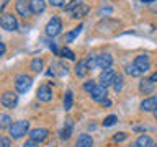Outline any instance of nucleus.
<instances>
[{
    "mask_svg": "<svg viewBox=\"0 0 157 147\" xmlns=\"http://www.w3.org/2000/svg\"><path fill=\"white\" fill-rule=\"evenodd\" d=\"M29 131V121H15L12 126L8 127V134L12 139H21L25 134H28Z\"/></svg>",
    "mask_w": 157,
    "mask_h": 147,
    "instance_id": "1",
    "label": "nucleus"
},
{
    "mask_svg": "<svg viewBox=\"0 0 157 147\" xmlns=\"http://www.w3.org/2000/svg\"><path fill=\"white\" fill-rule=\"evenodd\" d=\"M33 85V78L26 75V74H21V75H17L15 78V88H17L18 93H26Z\"/></svg>",
    "mask_w": 157,
    "mask_h": 147,
    "instance_id": "2",
    "label": "nucleus"
},
{
    "mask_svg": "<svg viewBox=\"0 0 157 147\" xmlns=\"http://www.w3.org/2000/svg\"><path fill=\"white\" fill-rule=\"evenodd\" d=\"M46 34L49 38H54V36H57V34H61L62 31V21H61V18L59 17H52L51 20L48 21L46 24Z\"/></svg>",
    "mask_w": 157,
    "mask_h": 147,
    "instance_id": "3",
    "label": "nucleus"
},
{
    "mask_svg": "<svg viewBox=\"0 0 157 147\" xmlns=\"http://www.w3.org/2000/svg\"><path fill=\"white\" fill-rule=\"evenodd\" d=\"M0 26L7 31H15L18 28V20L12 13H3L2 18H0Z\"/></svg>",
    "mask_w": 157,
    "mask_h": 147,
    "instance_id": "4",
    "label": "nucleus"
},
{
    "mask_svg": "<svg viewBox=\"0 0 157 147\" xmlns=\"http://www.w3.org/2000/svg\"><path fill=\"white\" fill-rule=\"evenodd\" d=\"M116 80V72L113 70V69H105V70H101L100 77H98V82H100V85L103 87H108V85H113Z\"/></svg>",
    "mask_w": 157,
    "mask_h": 147,
    "instance_id": "5",
    "label": "nucleus"
},
{
    "mask_svg": "<svg viewBox=\"0 0 157 147\" xmlns=\"http://www.w3.org/2000/svg\"><path fill=\"white\" fill-rule=\"evenodd\" d=\"M3 108H8V110H13L18 103V95L15 92H5L2 95V100H0Z\"/></svg>",
    "mask_w": 157,
    "mask_h": 147,
    "instance_id": "6",
    "label": "nucleus"
},
{
    "mask_svg": "<svg viewBox=\"0 0 157 147\" xmlns=\"http://www.w3.org/2000/svg\"><path fill=\"white\" fill-rule=\"evenodd\" d=\"M15 8H17V13L20 17L23 18H28L29 15H31V7H29V2L26 0H17V3H15Z\"/></svg>",
    "mask_w": 157,
    "mask_h": 147,
    "instance_id": "7",
    "label": "nucleus"
},
{
    "mask_svg": "<svg viewBox=\"0 0 157 147\" xmlns=\"http://www.w3.org/2000/svg\"><path fill=\"white\" fill-rule=\"evenodd\" d=\"M134 64L137 66V69L142 72V74H146V72H149V69H151V64H149V56L147 54H139V56H136L134 59Z\"/></svg>",
    "mask_w": 157,
    "mask_h": 147,
    "instance_id": "8",
    "label": "nucleus"
},
{
    "mask_svg": "<svg viewBox=\"0 0 157 147\" xmlns=\"http://www.w3.org/2000/svg\"><path fill=\"white\" fill-rule=\"evenodd\" d=\"M36 96H38L39 101H44V103L51 101L52 100V90H51V87H49V85H41V87L38 88V92H36Z\"/></svg>",
    "mask_w": 157,
    "mask_h": 147,
    "instance_id": "9",
    "label": "nucleus"
},
{
    "mask_svg": "<svg viewBox=\"0 0 157 147\" xmlns=\"http://www.w3.org/2000/svg\"><path fill=\"white\" fill-rule=\"evenodd\" d=\"M113 64V57L110 54H98L97 57V69H101V70H105V69H110Z\"/></svg>",
    "mask_w": 157,
    "mask_h": 147,
    "instance_id": "10",
    "label": "nucleus"
},
{
    "mask_svg": "<svg viewBox=\"0 0 157 147\" xmlns=\"http://www.w3.org/2000/svg\"><path fill=\"white\" fill-rule=\"evenodd\" d=\"M90 96H92V100L93 101H103L106 98V87H103V85H95V88L90 92Z\"/></svg>",
    "mask_w": 157,
    "mask_h": 147,
    "instance_id": "11",
    "label": "nucleus"
},
{
    "mask_svg": "<svg viewBox=\"0 0 157 147\" xmlns=\"http://www.w3.org/2000/svg\"><path fill=\"white\" fill-rule=\"evenodd\" d=\"M48 134H49V131L46 127H36V129L29 131V139H33L36 142H43L48 137Z\"/></svg>",
    "mask_w": 157,
    "mask_h": 147,
    "instance_id": "12",
    "label": "nucleus"
},
{
    "mask_svg": "<svg viewBox=\"0 0 157 147\" xmlns=\"http://www.w3.org/2000/svg\"><path fill=\"white\" fill-rule=\"evenodd\" d=\"M155 108H157V95H155V96L144 98V100H142V103H141V110L146 111V113H149V111L154 113Z\"/></svg>",
    "mask_w": 157,
    "mask_h": 147,
    "instance_id": "13",
    "label": "nucleus"
},
{
    "mask_svg": "<svg viewBox=\"0 0 157 147\" xmlns=\"http://www.w3.org/2000/svg\"><path fill=\"white\" fill-rule=\"evenodd\" d=\"M139 90L144 93V95L154 93V82H152L151 78H142V80L139 82Z\"/></svg>",
    "mask_w": 157,
    "mask_h": 147,
    "instance_id": "14",
    "label": "nucleus"
},
{
    "mask_svg": "<svg viewBox=\"0 0 157 147\" xmlns=\"http://www.w3.org/2000/svg\"><path fill=\"white\" fill-rule=\"evenodd\" d=\"M29 7H31L33 15H39L46 10V2L44 0H29Z\"/></svg>",
    "mask_w": 157,
    "mask_h": 147,
    "instance_id": "15",
    "label": "nucleus"
},
{
    "mask_svg": "<svg viewBox=\"0 0 157 147\" xmlns=\"http://www.w3.org/2000/svg\"><path fill=\"white\" fill-rule=\"evenodd\" d=\"M90 70L88 69V66H87V61H78L77 64H75V69H74V72H75V75L77 77H85L87 75V72Z\"/></svg>",
    "mask_w": 157,
    "mask_h": 147,
    "instance_id": "16",
    "label": "nucleus"
},
{
    "mask_svg": "<svg viewBox=\"0 0 157 147\" xmlns=\"http://www.w3.org/2000/svg\"><path fill=\"white\" fill-rule=\"evenodd\" d=\"M93 145V139L90 134H80L75 142V147H92Z\"/></svg>",
    "mask_w": 157,
    "mask_h": 147,
    "instance_id": "17",
    "label": "nucleus"
},
{
    "mask_svg": "<svg viewBox=\"0 0 157 147\" xmlns=\"http://www.w3.org/2000/svg\"><path fill=\"white\" fill-rule=\"evenodd\" d=\"M124 70H126L128 75H131V77H141V75H142V72L137 69V66H136L134 62H132V64H126V66H124Z\"/></svg>",
    "mask_w": 157,
    "mask_h": 147,
    "instance_id": "18",
    "label": "nucleus"
},
{
    "mask_svg": "<svg viewBox=\"0 0 157 147\" xmlns=\"http://www.w3.org/2000/svg\"><path fill=\"white\" fill-rule=\"evenodd\" d=\"M88 10H90V7H88V5H85V3H82L80 7H78L75 12L72 13V18L74 20H78V18H83L85 17V15L88 13Z\"/></svg>",
    "mask_w": 157,
    "mask_h": 147,
    "instance_id": "19",
    "label": "nucleus"
},
{
    "mask_svg": "<svg viewBox=\"0 0 157 147\" xmlns=\"http://www.w3.org/2000/svg\"><path fill=\"white\" fill-rule=\"evenodd\" d=\"M154 145V142L149 136H139L136 141V147H152Z\"/></svg>",
    "mask_w": 157,
    "mask_h": 147,
    "instance_id": "20",
    "label": "nucleus"
},
{
    "mask_svg": "<svg viewBox=\"0 0 157 147\" xmlns=\"http://www.w3.org/2000/svg\"><path fill=\"white\" fill-rule=\"evenodd\" d=\"M82 29H83V24H78V26H77V28H74L71 33H67V34H66V38H64V39H66V43H72L74 39H75L78 34H80Z\"/></svg>",
    "mask_w": 157,
    "mask_h": 147,
    "instance_id": "21",
    "label": "nucleus"
},
{
    "mask_svg": "<svg viewBox=\"0 0 157 147\" xmlns=\"http://www.w3.org/2000/svg\"><path fill=\"white\" fill-rule=\"evenodd\" d=\"M72 105H74V95H72V92L69 90V92H66V96H64V110L69 111L72 108Z\"/></svg>",
    "mask_w": 157,
    "mask_h": 147,
    "instance_id": "22",
    "label": "nucleus"
},
{
    "mask_svg": "<svg viewBox=\"0 0 157 147\" xmlns=\"http://www.w3.org/2000/svg\"><path fill=\"white\" fill-rule=\"evenodd\" d=\"M82 3H83L82 0H71V2H69V3L66 5V7H64V10H66V12H71V13H74V12H75V10H77L78 7H80Z\"/></svg>",
    "mask_w": 157,
    "mask_h": 147,
    "instance_id": "23",
    "label": "nucleus"
},
{
    "mask_svg": "<svg viewBox=\"0 0 157 147\" xmlns=\"http://www.w3.org/2000/svg\"><path fill=\"white\" fill-rule=\"evenodd\" d=\"M71 134H72V121L67 119V121H66V126H64V129H62V132H61V137H62V139H69V137H71Z\"/></svg>",
    "mask_w": 157,
    "mask_h": 147,
    "instance_id": "24",
    "label": "nucleus"
},
{
    "mask_svg": "<svg viewBox=\"0 0 157 147\" xmlns=\"http://www.w3.org/2000/svg\"><path fill=\"white\" fill-rule=\"evenodd\" d=\"M97 57H98V54H90V56L87 57V66H88L90 70L97 69Z\"/></svg>",
    "mask_w": 157,
    "mask_h": 147,
    "instance_id": "25",
    "label": "nucleus"
},
{
    "mask_svg": "<svg viewBox=\"0 0 157 147\" xmlns=\"http://www.w3.org/2000/svg\"><path fill=\"white\" fill-rule=\"evenodd\" d=\"M31 69L34 72H41L43 70V59H39V57L33 59L31 61Z\"/></svg>",
    "mask_w": 157,
    "mask_h": 147,
    "instance_id": "26",
    "label": "nucleus"
},
{
    "mask_svg": "<svg viewBox=\"0 0 157 147\" xmlns=\"http://www.w3.org/2000/svg\"><path fill=\"white\" fill-rule=\"evenodd\" d=\"M123 82H124L123 75H116V80H115V83H113V88H115V92H116V93L123 90Z\"/></svg>",
    "mask_w": 157,
    "mask_h": 147,
    "instance_id": "27",
    "label": "nucleus"
},
{
    "mask_svg": "<svg viewBox=\"0 0 157 147\" xmlns=\"http://www.w3.org/2000/svg\"><path fill=\"white\" fill-rule=\"evenodd\" d=\"M61 56L66 57V59H69V61H75V54H74L69 47H64V49H62V51H61Z\"/></svg>",
    "mask_w": 157,
    "mask_h": 147,
    "instance_id": "28",
    "label": "nucleus"
},
{
    "mask_svg": "<svg viewBox=\"0 0 157 147\" xmlns=\"http://www.w3.org/2000/svg\"><path fill=\"white\" fill-rule=\"evenodd\" d=\"M10 121H12V119H10L8 115H5V113H3V115H0V126H2V127H10V126H12V124H10Z\"/></svg>",
    "mask_w": 157,
    "mask_h": 147,
    "instance_id": "29",
    "label": "nucleus"
},
{
    "mask_svg": "<svg viewBox=\"0 0 157 147\" xmlns=\"http://www.w3.org/2000/svg\"><path fill=\"white\" fill-rule=\"evenodd\" d=\"M116 121H118V118H116L115 115H110V116H106V118H105V121H103V126H105V127L113 126Z\"/></svg>",
    "mask_w": 157,
    "mask_h": 147,
    "instance_id": "30",
    "label": "nucleus"
},
{
    "mask_svg": "<svg viewBox=\"0 0 157 147\" xmlns=\"http://www.w3.org/2000/svg\"><path fill=\"white\" fill-rule=\"evenodd\" d=\"M95 85H97L95 80H87L85 83H83V90H87L88 93H90V92L93 90V88H95Z\"/></svg>",
    "mask_w": 157,
    "mask_h": 147,
    "instance_id": "31",
    "label": "nucleus"
},
{
    "mask_svg": "<svg viewBox=\"0 0 157 147\" xmlns=\"http://www.w3.org/2000/svg\"><path fill=\"white\" fill-rule=\"evenodd\" d=\"M126 137H128L126 132H118V134L113 136V141H115V142H121V141H124Z\"/></svg>",
    "mask_w": 157,
    "mask_h": 147,
    "instance_id": "32",
    "label": "nucleus"
},
{
    "mask_svg": "<svg viewBox=\"0 0 157 147\" xmlns=\"http://www.w3.org/2000/svg\"><path fill=\"white\" fill-rule=\"evenodd\" d=\"M21 147H39V142L33 141V139H29V141H26V142H25V144H23Z\"/></svg>",
    "mask_w": 157,
    "mask_h": 147,
    "instance_id": "33",
    "label": "nucleus"
},
{
    "mask_svg": "<svg viewBox=\"0 0 157 147\" xmlns=\"http://www.w3.org/2000/svg\"><path fill=\"white\" fill-rule=\"evenodd\" d=\"M64 2H66V0H49V3H51L52 7H62Z\"/></svg>",
    "mask_w": 157,
    "mask_h": 147,
    "instance_id": "34",
    "label": "nucleus"
},
{
    "mask_svg": "<svg viewBox=\"0 0 157 147\" xmlns=\"http://www.w3.org/2000/svg\"><path fill=\"white\" fill-rule=\"evenodd\" d=\"M0 145L2 147H12L10 145V139H7V137H0Z\"/></svg>",
    "mask_w": 157,
    "mask_h": 147,
    "instance_id": "35",
    "label": "nucleus"
},
{
    "mask_svg": "<svg viewBox=\"0 0 157 147\" xmlns=\"http://www.w3.org/2000/svg\"><path fill=\"white\" fill-rule=\"evenodd\" d=\"M49 47H51L56 54H59V49H57V46H56V43H51V44H49Z\"/></svg>",
    "mask_w": 157,
    "mask_h": 147,
    "instance_id": "36",
    "label": "nucleus"
},
{
    "mask_svg": "<svg viewBox=\"0 0 157 147\" xmlns=\"http://www.w3.org/2000/svg\"><path fill=\"white\" fill-rule=\"evenodd\" d=\"M101 103H103V106H110V105H111V101L108 100V98H105V100H103Z\"/></svg>",
    "mask_w": 157,
    "mask_h": 147,
    "instance_id": "37",
    "label": "nucleus"
},
{
    "mask_svg": "<svg viewBox=\"0 0 157 147\" xmlns=\"http://www.w3.org/2000/svg\"><path fill=\"white\" fill-rule=\"evenodd\" d=\"M149 78H151V80H152V82L155 83V82H157V72H155V74H152V75H151Z\"/></svg>",
    "mask_w": 157,
    "mask_h": 147,
    "instance_id": "38",
    "label": "nucleus"
},
{
    "mask_svg": "<svg viewBox=\"0 0 157 147\" xmlns=\"http://www.w3.org/2000/svg\"><path fill=\"white\" fill-rule=\"evenodd\" d=\"M100 13H111V8H101Z\"/></svg>",
    "mask_w": 157,
    "mask_h": 147,
    "instance_id": "39",
    "label": "nucleus"
},
{
    "mask_svg": "<svg viewBox=\"0 0 157 147\" xmlns=\"http://www.w3.org/2000/svg\"><path fill=\"white\" fill-rule=\"evenodd\" d=\"M0 46H2V52H0V54L3 56V54H5V51H7V47H5V43H0Z\"/></svg>",
    "mask_w": 157,
    "mask_h": 147,
    "instance_id": "40",
    "label": "nucleus"
},
{
    "mask_svg": "<svg viewBox=\"0 0 157 147\" xmlns=\"http://www.w3.org/2000/svg\"><path fill=\"white\" fill-rule=\"evenodd\" d=\"M154 118L157 119V108H155V111H154Z\"/></svg>",
    "mask_w": 157,
    "mask_h": 147,
    "instance_id": "41",
    "label": "nucleus"
},
{
    "mask_svg": "<svg viewBox=\"0 0 157 147\" xmlns=\"http://www.w3.org/2000/svg\"><path fill=\"white\" fill-rule=\"evenodd\" d=\"M129 147H136V144H131V145H129Z\"/></svg>",
    "mask_w": 157,
    "mask_h": 147,
    "instance_id": "42",
    "label": "nucleus"
},
{
    "mask_svg": "<svg viewBox=\"0 0 157 147\" xmlns=\"http://www.w3.org/2000/svg\"><path fill=\"white\" fill-rule=\"evenodd\" d=\"M152 147H157V144H154V145H152Z\"/></svg>",
    "mask_w": 157,
    "mask_h": 147,
    "instance_id": "43",
    "label": "nucleus"
},
{
    "mask_svg": "<svg viewBox=\"0 0 157 147\" xmlns=\"http://www.w3.org/2000/svg\"><path fill=\"white\" fill-rule=\"evenodd\" d=\"M144 2H147V0H144Z\"/></svg>",
    "mask_w": 157,
    "mask_h": 147,
    "instance_id": "44",
    "label": "nucleus"
}]
</instances>
